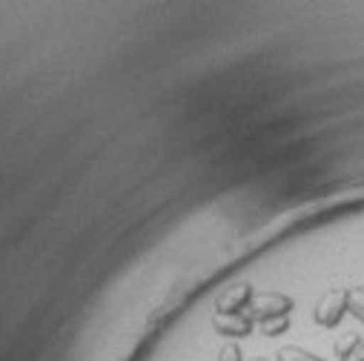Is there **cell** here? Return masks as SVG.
Wrapping results in <instances>:
<instances>
[{
	"mask_svg": "<svg viewBox=\"0 0 364 361\" xmlns=\"http://www.w3.org/2000/svg\"><path fill=\"white\" fill-rule=\"evenodd\" d=\"M279 361H324L321 355L304 350V347H296V344H287L279 350Z\"/></svg>",
	"mask_w": 364,
	"mask_h": 361,
	"instance_id": "7",
	"label": "cell"
},
{
	"mask_svg": "<svg viewBox=\"0 0 364 361\" xmlns=\"http://www.w3.org/2000/svg\"><path fill=\"white\" fill-rule=\"evenodd\" d=\"M293 310H296V301L284 293H258V296H252V301L247 307V316L255 324H264V321H272V318H290Z\"/></svg>",
	"mask_w": 364,
	"mask_h": 361,
	"instance_id": "1",
	"label": "cell"
},
{
	"mask_svg": "<svg viewBox=\"0 0 364 361\" xmlns=\"http://www.w3.org/2000/svg\"><path fill=\"white\" fill-rule=\"evenodd\" d=\"M258 327H261V333H264L267 338H276V335H282V333L290 330V318H272V321H264V324H258Z\"/></svg>",
	"mask_w": 364,
	"mask_h": 361,
	"instance_id": "8",
	"label": "cell"
},
{
	"mask_svg": "<svg viewBox=\"0 0 364 361\" xmlns=\"http://www.w3.org/2000/svg\"><path fill=\"white\" fill-rule=\"evenodd\" d=\"M215 361H244V352H241L238 344H224V347L218 350V358H215Z\"/></svg>",
	"mask_w": 364,
	"mask_h": 361,
	"instance_id": "9",
	"label": "cell"
},
{
	"mask_svg": "<svg viewBox=\"0 0 364 361\" xmlns=\"http://www.w3.org/2000/svg\"><path fill=\"white\" fill-rule=\"evenodd\" d=\"M252 361H269V358H252Z\"/></svg>",
	"mask_w": 364,
	"mask_h": 361,
	"instance_id": "10",
	"label": "cell"
},
{
	"mask_svg": "<svg viewBox=\"0 0 364 361\" xmlns=\"http://www.w3.org/2000/svg\"><path fill=\"white\" fill-rule=\"evenodd\" d=\"M344 316H347V290H327V293L316 301V307H313L316 324H318V327H327V330L338 327V321H341Z\"/></svg>",
	"mask_w": 364,
	"mask_h": 361,
	"instance_id": "2",
	"label": "cell"
},
{
	"mask_svg": "<svg viewBox=\"0 0 364 361\" xmlns=\"http://www.w3.org/2000/svg\"><path fill=\"white\" fill-rule=\"evenodd\" d=\"M336 355L338 361H364V338L355 333H347L336 341Z\"/></svg>",
	"mask_w": 364,
	"mask_h": 361,
	"instance_id": "5",
	"label": "cell"
},
{
	"mask_svg": "<svg viewBox=\"0 0 364 361\" xmlns=\"http://www.w3.org/2000/svg\"><path fill=\"white\" fill-rule=\"evenodd\" d=\"M347 313L364 324V287H350L347 290Z\"/></svg>",
	"mask_w": 364,
	"mask_h": 361,
	"instance_id": "6",
	"label": "cell"
},
{
	"mask_svg": "<svg viewBox=\"0 0 364 361\" xmlns=\"http://www.w3.org/2000/svg\"><path fill=\"white\" fill-rule=\"evenodd\" d=\"M252 327L255 321L247 316V313H238V316H215L213 318V330L224 338H247L252 335Z\"/></svg>",
	"mask_w": 364,
	"mask_h": 361,
	"instance_id": "4",
	"label": "cell"
},
{
	"mask_svg": "<svg viewBox=\"0 0 364 361\" xmlns=\"http://www.w3.org/2000/svg\"><path fill=\"white\" fill-rule=\"evenodd\" d=\"M252 296H255V293H252L250 284L227 287V290L215 298V316H238V313H247Z\"/></svg>",
	"mask_w": 364,
	"mask_h": 361,
	"instance_id": "3",
	"label": "cell"
}]
</instances>
